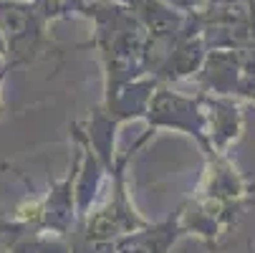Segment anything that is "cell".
I'll use <instances>...</instances> for the list:
<instances>
[]
</instances>
